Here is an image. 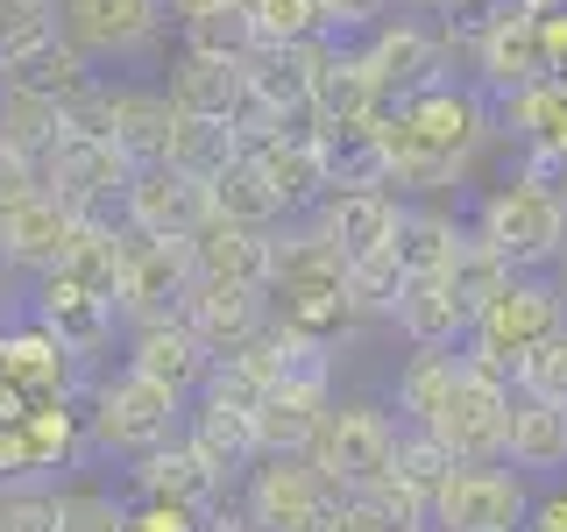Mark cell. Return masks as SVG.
Returning a JSON list of instances; mask_svg holds the SVG:
<instances>
[{"instance_id":"cell-46","label":"cell","mask_w":567,"mask_h":532,"mask_svg":"<svg viewBox=\"0 0 567 532\" xmlns=\"http://www.w3.org/2000/svg\"><path fill=\"white\" fill-rule=\"evenodd\" d=\"M546 270H554V291H560V306H567V242H560V256L546 263Z\"/></svg>"},{"instance_id":"cell-42","label":"cell","mask_w":567,"mask_h":532,"mask_svg":"<svg viewBox=\"0 0 567 532\" xmlns=\"http://www.w3.org/2000/svg\"><path fill=\"white\" fill-rule=\"evenodd\" d=\"M58 532H121V519H114L106 497L71 490V497H58Z\"/></svg>"},{"instance_id":"cell-7","label":"cell","mask_w":567,"mask_h":532,"mask_svg":"<svg viewBox=\"0 0 567 532\" xmlns=\"http://www.w3.org/2000/svg\"><path fill=\"white\" fill-rule=\"evenodd\" d=\"M333 497H341V483L312 454H256L248 461V519L262 532H306Z\"/></svg>"},{"instance_id":"cell-22","label":"cell","mask_w":567,"mask_h":532,"mask_svg":"<svg viewBox=\"0 0 567 532\" xmlns=\"http://www.w3.org/2000/svg\"><path fill=\"white\" fill-rule=\"evenodd\" d=\"M504 461L532 475H560L567 469V405H546L518 390L511 398V433H504Z\"/></svg>"},{"instance_id":"cell-39","label":"cell","mask_w":567,"mask_h":532,"mask_svg":"<svg viewBox=\"0 0 567 532\" xmlns=\"http://www.w3.org/2000/svg\"><path fill=\"white\" fill-rule=\"evenodd\" d=\"M390 469H398L404 483H419L425 497H433V483H440V475L454 469V454H447V448L433 440V426H412V433L398 426V461H390Z\"/></svg>"},{"instance_id":"cell-20","label":"cell","mask_w":567,"mask_h":532,"mask_svg":"<svg viewBox=\"0 0 567 532\" xmlns=\"http://www.w3.org/2000/svg\"><path fill=\"white\" fill-rule=\"evenodd\" d=\"M171 121H177L171 93H142V85L106 93V142H114L128 164H164L171 156Z\"/></svg>"},{"instance_id":"cell-2","label":"cell","mask_w":567,"mask_h":532,"mask_svg":"<svg viewBox=\"0 0 567 532\" xmlns=\"http://www.w3.org/2000/svg\"><path fill=\"white\" fill-rule=\"evenodd\" d=\"M560 319H567V306H560L554 277H539V270H511V277L483 298V313L468 319V362L504 369V377H511V362H518V355L539 341V334H554Z\"/></svg>"},{"instance_id":"cell-12","label":"cell","mask_w":567,"mask_h":532,"mask_svg":"<svg viewBox=\"0 0 567 532\" xmlns=\"http://www.w3.org/2000/svg\"><path fill=\"white\" fill-rule=\"evenodd\" d=\"M483 85L489 93H525L532 79H554V58H546V35H539V14H525L518 0L489 14L483 29Z\"/></svg>"},{"instance_id":"cell-33","label":"cell","mask_w":567,"mask_h":532,"mask_svg":"<svg viewBox=\"0 0 567 532\" xmlns=\"http://www.w3.org/2000/svg\"><path fill=\"white\" fill-rule=\"evenodd\" d=\"M64 341H50L43 327L35 334H14V341H0V377H14L22 390H58L64 383Z\"/></svg>"},{"instance_id":"cell-44","label":"cell","mask_w":567,"mask_h":532,"mask_svg":"<svg viewBox=\"0 0 567 532\" xmlns=\"http://www.w3.org/2000/svg\"><path fill=\"white\" fill-rule=\"evenodd\" d=\"M135 532H192V511H185V504H164V497H156V511H150V519H142Z\"/></svg>"},{"instance_id":"cell-23","label":"cell","mask_w":567,"mask_h":532,"mask_svg":"<svg viewBox=\"0 0 567 532\" xmlns=\"http://www.w3.org/2000/svg\"><path fill=\"white\" fill-rule=\"evenodd\" d=\"M327 419V383H270L256 405V448L262 454H306Z\"/></svg>"},{"instance_id":"cell-4","label":"cell","mask_w":567,"mask_h":532,"mask_svg":"<svg viewBox=\"0 0 567 532\" xmlns=\"http://www.w3.org/2000/svg\"><path fill=\"white\" fill-rule=\"evenodd\" d=\"M511 398H518V383H504V369H483V362L461 355V377L447 390V405H440L425 426H433V440L454 461H504Z\"/></svg>"},{"instance_id":"cell-43","label":"cell","mask_w":567,"mask_h":532,"mask_svg":"<svg viewBox=\"0 0 567 532\" xmlns=\"http://www.w3.org/2000/svg\"><path fill=\"white\" fill-rule=\"evenodd\" d=\"M383 8L390 0H319V14H327V29H377L383 22Z\"/></svg>"},{"instance_id":"cell-14","label":"cell","mask_w":567,"mask_h":532,"mask_svg":"<svg viewBox=\"0 0 567 532\" xmlns=\"http://www.w3.org/2000/svg\"><path fill=\"white\" fill-rule=\"evenodd\" d=\"M71 227H79V213H71L58 192L35 185L29 200H14L0 213V263H14V270H58Z\"/></svg>"},{"instance_id":"cell-32","label":"cell","mask_w":567,"mask_h":532,"mask_svg":"<svg viewBox=\"0 0 567 532\" xmlns=\"http://www.w3.org/2000/svg\"><path fill=\"white\" fill-rule=\"evenodd\" d=\"M235 150H241V142H235L227 121H206V114H177L171 121V164H185V171H199V177H213Z\"/></svg>"},{"instance_id":"cell-47","label":"cell","mask_w":567,"mask_h":532,"mask_svg":"<svg viewBox=\"0 0 567 532\" xmlns=\"http://www.w3.org/2000/svg\"><path fill=\"white\" fill-rule=\"evenodd\" d=\"M518 8H525V14H539V22H546V14H567V0H518Z\"/></svg>"},{"instance_id":"cell-34","label":"cell","mask_w":567,"mask_h":532,"mask_svg":"<svg viewBox=\"0 0 567 532\" xmlns=\"http://www.w3.org/2000/svg\"><path fill=\"white\" fill-rule=\"evenodd\" d=\"M461 248V227L447 213H412L404 206V227H398V263L404 270H447Z\"/></svg>"},{"instance_id":"cell-15","label":"cell","mask_w":567,"mask_h":532,"mask_svg":"<svg viewBox=\"0 0 567 532\" xmlns=\"http://www.w3.org/2000/svg\"><path fill=\"white\" fill-rule=\"evenodd\" d=\"M192 263H199V277H235V284H262V291L277 284V242L248 221H227V213H206L192 227Z\"/></svg>"},{"instance_id":"cell-40","label":"cell","mask_w":567,"mask_h":532,"mask_svg":"<svg viewBox=\"0 0 567 532\" xmlns=\"http://www.w3.org/2000/svg\"><path fill=\"white\" fill-rule=\"evenodd\" d=\"M22 440H29V461H35V469H50V461L71 448V419L58 412V405H35V412H22Z\"/></svg>"},{"instance_id":"cell-38","label":"cell","mask_w":567,"mask_h":532,"mask_svg":"<svg viewBox=\"0 0 567 532\" xmlns=\"http://www.w3.org/2000/svg\"><path fill=\"white\" fill-rule=\"evenodd\" d=\"M248 14H256V43H319L327 35V14H319V0H248Z\"/></svg>"},{"instance_id":"cell-13","label":"cell","mask_w":567,"mask_h":532,"mask_svg":"<svg viewBox=\"0 0 567 532\" xmlns=\"http://www.w3.org/2000/svg\"><path fill=\"white\" fill-rule=\"evenodd\" d=\"M164 22V0H64L58 29L64 43H79L85 58H121V50L150 43Z\"/></svg>"},{"instance_id":"cell-9","label":"cell","mask_w":567,"mask_h":532,"mask_svg":"<svg viewBox=\"0 0 567 532\" xmlns=\"http://www.w3.org/2000/svg\"><path fill=\"white\" fill-rule=\"evenodd\" d=\"M192 277H199V263H192V235H135L121 248V284H114V306L128 319H164L185 306Z\"/></svg>"},{"instance_id":"cell-30","label":"cell","mask_w":567,"mask_h":532,"mask_svg":"<svg viewBox=\"0 0 567 532\" xmlns=\"http://www.w3.org/2000/svg\"><path fill=\"white\" fill-rule=\"evenodd\" d=\"M185 50H199V58H248L256 50V14H248V0H227V8H206L185 22Z\"/></svg>"},{"instance_id":"cell-25","label":"cell","mask_w":567,"mask_h":532,"mask_svg":"<svg viewBox=\"0 0 567 532\" xmlns=\"http://www.w3.org/2000/svg\"><path fill=\"white\" fill-rule=\"evenodd\" d=\"M377 79H369L362 58H333V50H319L312 64V121H327V129H354V121H377Z\"/></svg>"},{"instance_id":"cell-10","label":"cell","mask_w":567,"mask_h":532,"mask_svg":"<svg viewBox=\"0 0 567 532\" xmlns=\"http://www.w3.org/2000/svg\"><path fill=\"white\" fill-rule=\"evenodd\" d=\"M213 213L206 200V177L199 171H185V164H135L128 177V227L135 235H192Z\"/></svg>"},{"instance_id":"cell-1","label":"cell","mask_w":567,"mask_h":532,"mask_svg":"<svg viewBox=\"0 0 567 532\" xmlns=\"http://www.w3.org/2000/svg\"><path fill=\"white\" fill-rule=\"evenodd\" d=\"M483 142V100L461 93V85L433 79L419 93L398 100V121L377 129V150H383V177L390 185H412V192H433L468 164V150Z\"/></svg>"},{"instance_id":"cell-35","label":"cell","mask_w":567,"mask_h":532,"mask_svg":"<svg viewBox=\"0 0 567 532\" xmlns=\"http://www.w3.org/2000/svg\"><path fill=\"white\" fill-rule=\"evenodd\" d=\"M511 383L532 390V398H546V405H567V319L511 362Z\"/></svg>"},{"instance_id":"cell-19","label":"cell","mask_w":567,"mask_h":532,"mask_svg":"<svg viewBox=\"0 0 567 532\" xmlns=\"http://www.w3.org/2000/svg\"><path fill=\"white\" fill-rule=\"evenodd\" d=\"M185 440H192V454L206 461L213 475H241L248 461H256V412L235 398H220V390H206L199 398V412H185Z\"/></svg>"},{"instance_id":"cell-8","label":"cell","mask_w":567,"mask_h":532,"mask_svg":"<svg viewBox=\"0 0 567 532\" xmlns=\"http://www.w3.org/2000/svg\"><path fill=\"white\" fill-rule=\"evenodd\" d=\"M306 454L341 490H362V483H377V475H390V461H398V426H390L377 405H327V419H319Z\"/></svg>"},{"instance_id":"cell-27","label":"cell","mask_w":567,"mask_h":532,"mask_svg":"<svg viewBox=\"0 0 567 532\" xmlns=\"http://www.w3.org/2000/svg\"><path fill=\"white\" fill-rule=\"evenodd\" d=\"M206 200H213V213H227V221H248V227H270L277 213H291V206H284V192L270 185V171H262L248 150H235L220 171L206 177Z\"/></svg>"},{"instance_id":"cell-37","label":"cell","mask_w":567,"mask_h":532,"mask_svg":"<svg viewBox=\"0 0 567 532\" xmlns=\"http://www.w3.org/2000/svg\"><path fill=\"white\" fill-rule=\"evenodd\" d=\"M447 277H454L461 306H468V319H475V313H483V298H489L496 284L511 277V263L496 256V248H489L483 235H461V248H454V263H447Z\"/></svg>"},{"instance_id":"cell-17","label":"cell","mask_w":567,"mask_h":532,"mask_svg":"<svg viewBox=\"0 0 567 532\" xmlns=\"http://www.w3.org/2000/svg\"><path fill=\"white\" fill-rule=\"evenodd\" d=\"M398 227H404V206L390 200V192L348 185V192H333V200H327V227H319V235L333 242V256H341V263H354V256L390 248V242H398Z\"/></svg>"},{"instance_id":"cell-29","label":"cell","mask_w":567,"mask_h":532,"mask_svg":"<svg viewBox=\"0 0 567 532\" xmlns=\"http://www.w3.org/2000/svg\"><path fill=\"white\" fill-rule=\"evenodd\" d=\"M142 490L164 497V504H185V511H192V504H206V497L220 490V475H213L206 461L192 454V440L177 433V440H164V448L142 454Z\"/></svg>"},{"instance_id":"cell-45","label":"cell","mask_w":567,"mask_h":532,"mask_svg":"<svg viewBox=\"0 0 567 532\" xmlns=\"http://www.w3.org/2000/svg\"><path fill=\"white\" fill-rule=\"evenodd\" d=\"M164 8H171V14H185V22H192V14H206V8H227V0H164Z\"/></svg>"},{"instance_id":"cell-11","label":"cell","mask_w":567,"mask_h":532,"mask_svg":"<svg viewBox=\"0 0 567 532\" xmlns=\"http://www.w3.org/2000/svg\"><path fill=\"white\" fill-rule=\"evenodd\" d=\"M192 334L206 341V355H235L241 341L262 334V284H235V277H192L185 306H177Z\"/></svg>"},{"instance_id":"cell-6","label":"cell","mask_w":567,"mask_h":532,"mask_svg":"<svg viewBox=\"0 0 567 532\" xmlns=\"http://www.w3.org/2000/svg\"><path fill=\"white\" fill-rule=\"evenodd\" d=\"M93 426H100L106 448H121V454H150V448H164V440L185 433V390L142 377V369H121L114 383H100Z\"/></svg>"},{"instance_id":"cell-16","label":"cell","mask_w":567,"mask_h":532,"mask_svg":"<svg viewBox=\"0 0 567 532\" xmlns=\"http://www.w3.org/2000/svg\"><path fill=\"white\" fill-rule=\"evenodd\" d=\"M390 319H398V327L412 334L419 348H454V341H468V306H461V291H454L447 270H404Z\"/></svg>"},{"instance_id":"cell-36","label":"cell","mask_w":567,"mask_h":532,"mask_svg":"<svg viewBox=\"0 0 567 532\" xmlns=\"http://www.w3.org/2000/svg\"><path fill=\"white\" fill-rule=\"evenodd\" d=\"M341 284H348V306H362V313H390V306H398V284H404L398 242L377 248V256H354V263H341Z\"/></svg>"},{"instance_id":"cell-28","label":"cell","mask_w":567,"mask_h":532,"mask_svg":"<svg viewBox=\"0 0 567 532\" xmlns=\"http://www.w3.org/2000/svg\"><path fill=\"white\" fill-rule=\"evenodd\" d=\"M58 135H64V100L58 93H35L22 79L0 85V150H14V156L35 164Z\"/></svg>"},{"instance_id":"cell-18","label":"cell","mask_w":567,"mask_h":532,"mask_svg":"<svg viewBox=\"0 0 567 532\" xmlns=\"http://www.w3.org/2000/svg\"><path fill=\"white\" fill-rule=\"evenodd\" d=\"M35 327H43L50 341H64L71 355H85L114 327V298L93 291V284H79V277H64V270H50V284L35 291Z\"/></svg>"},{"instance_id":"cell-24","label":"cell","mask_w":567,"mask_h":532,"mask_svg":"<svg viewBox=\"0 0 567 532\" xmlns=\"http://www.w3.org/2000/svg\"><path fill=\"white\" fill-rule=\"evenodd\" d=\"M171 106L177 114H206V121H227V129H235L241 106H248V71L235 58H199V50H192L185 71L171 79Z\"/></svg>"},{"instance_id":"cell-48","label":"cell","mask_w":567,"mask_h":532,"mask_svg":"<svg viewBox=\"0 0 567 532\" xmlns=\"http://www.w3.org/2000/svg\"><path fill=\"white\" fill-rule=\"evenodd\" d=\"M425 8H447L454 14V8H483V0H425Z\"/></svg>"},{"instance_id":"cell-31","label":"cell","mask_w":567,"mask_h":532,"mask_svg":"<svg viewBox=\"0 0 567 532\" xmlns=\"http://www.w3.org/2000/svg\"><path fill=\"white\" fill-rule=\"evenodd\" d=\"M454 377H461V355H447V348H419L412 355V369L398 377V405L412 412V426H425L440 405H447Z\"/></svg>"},{"instance_id":"cell-3","label":"cell","mask_w":567,"mask_h":532,"mask_svg":"<svg viewBox=\"0 0 567 532\" xmlns=\"http://www.w3.org/2000/svg\"><path fill=\"white\" fill-rule=\"evenodd\" d=\"M511 270H546L567 242V200L546 177H511L504 192H489L483 227H475Z\"/></svg>"},{"instance_id":"cell-21","label":"cell","mask_w":567,"mask_h":532,"mask_svg":"<svg viewBox=\"0 0 567 532\" xmlns=\"http://www.w3.org/2000/svg\"><path fill=\"white\" fill-rule=\"evenodd\" d=\"M128 369H142V377H156V383H171V390H192V383H206L213 355H206V341L185 327V319L164 313V319H142V327H135Z\"/></svg>"},{"instance_id":"cell-26","label":"cell","mask_w":567,"mask_h":532,"mask_svg":"<svg viewBox=\"0 0 567 532\" xmlns=\"http://www.w3.org/2000/svg\"><path fill=\"white\" fill-rule=\"evenodd\" d=\"M362 64H369V79H377V93H383V100H390V93L404 100V93H419V85H433V79H440V43H433L425 29L404 22V29H383L377 43L362 50Z\"/></svg>"},{"instance_id":"cell-5","label":"cell","mask_w":567,"mask_h":532,"mask_svg":"<svg viewBox=\"0 0 567 532\" xmlns=\"http://www.w3.org/2000/svg\"><path fill=\"white\" fill-rule=\"evenodd\" d=\"M532 497L496 461H454L433 483V525L440 532H525Z\"/></svg>"},{"instance_id":"cell-41","label":"cell","mask_w":567,"mask_h":532,"mask_svg":"<svg viewBox=\"0 0 567 532\" xmlns=\"http://www.w3.org/2000/svg\"><path fill=\"white\" fill-rule=\"evenodd\" d=\"M0 532H58V497H43V490H0Z\"/></svg>"}]
</instances>
